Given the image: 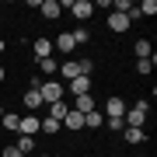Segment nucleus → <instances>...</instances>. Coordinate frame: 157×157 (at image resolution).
<instances>
[{
	"label": "nucleus",
	"instance_id": "f257e3e1",
	"mask_svg": "<svg viewBox=\"0 0 157 157\" xmlns=\"http://www.w3.org/2000/svg\"><path fill=\"white\" fill-rule=\"evenodd\" d=\"M91 70H94V59H63L56 73L63 77V84H70L73 77H91Z\"/></svg>",
	"mask_w": 157,
	"mask_h": 157
},
{
	"label": "nucleus",
	"instance_id": "f03ea898",
	"mask_svg": "<svg viewBox=\"0 0 157 157\" xmlns=\"http://www.w3.org/2000/svg\"><path fill=\"white\" fill-rule=\"evenodd\" d=\"M63 94H67V84H63V80H42V84H39V98H42V105L63 101Z\"/></svg>",
	"mask_w": 157,
	"mask_h": 157
},
{
	"label": "nucleus",
	"instance_id": "7ed1b4c3",
	"mask_svg": "<svg viewBox=\"0 0 157 157\" xmlns=\"http://www.w3.org/2000/svg\"><path fill=\"white\" fill-rule=\"evenodd\" d=\"M147 112H150V105H147V101H136L133 108H126L122 122H126V126H133V129H143V126H147Z\"/></svg>",
	"mask_w": 157,
	"mask_h": 157
},
{
	"label": "nucleus",
	"instance_id": "20e7f679",
	"mask_svg": "<svg viewBox=\"0 0 157 157\" xmlns=\"http://www.w3.org/2000/svg\"><path fill=\"white\" fill-rule=\"evenodd\" d=\"M67 11L77 17V21H91V17H94V4H91V0H70Z\"/></svg>",
	"mask_w": 157,
	"mask_h": 157
},
{
	"label": "nucleus",
	"instance_id": "39448f33",
	"mask_svg": "<svg viewBox=\"0 0 157 157\" xmlns=\"http://www.w3.org/2000/svg\"><path fill=\"white\" fill-rule=\"evenodd\" d=\"M105 119H122L126 115V101L119 98V94H108V101H105V112H101Z\"/></svg>",
	"mask_w": 157,
	"mask_h": 157
},
{
	"label": "nucleus",
	"instance_id": "423d86ee",
	"mask_svg": "<svg viewBox=\"0 0 157 157\" xmlns=\"http://www.w3.org/2000/svg\"><path fill=\"white\" fill-rule=\"evenodd\" d=\"M73 49H77V42H73L70 32H63V35H56V39H52V52H59V56H70Z\"/></svg>",
	"mask_w": 157,
	"mask_h": 157
},
{
	"label": "nucleus",
	"instance_id": "0eeeda50",
	"mask_svg": "<svg viewBox=\"0 0 157 157\" xmlns=\"http://www.w3.org/2000/svg\"><path fill=\"white\" fill-rule=\"evenodd\" d=\"M17 136H39V115H35V112L21 115V126H17Z\"/></svg>",
	"mask_w": 157,
	"mask_h": 157
},
{
	"label": "nucleus",
	"instance_id": "6e6552de",
	"mask_svg": "<svg viewBox=\"0 0 157 157\" xmlns=\"http://www.w3.org/2000/svg\"><path fill=\"white\" fill-rule=\"evenodd\" d=\"M67 87H70V94H73V98H80V94H91L94 80H91V77H73V80H70Z\"/></svg>",
	"mask_w": 157,
	"mask_h": 157
},
{
	"label": "nucleus",
	"instance_id": "1a4fd4ad",
	"mask_svg": "<svg viewBox=\"0 0 157 157\" xmlns=\"http://www.w3.org/2000/svg\"><path fill=\"white\" fill-rule=\"evenodd\" d=\"M39 14L45 17V21H56V17L63 14V7H59V0H42V4H39Z\"/></svg>",
	"mask_w": 157,
	"mask_h": 157
},
{
	"label": "nucleus",
	"instance_id": "9d476101",
	"mask_svg": "<svg viewBox=\"0 0 157 157\" xmlns=\"http://www.w3.org/2000/svg\"><path fill=\"white\" fill-rule=\"evenodd\" d=\"M108 32H115V35L129 32V17H126V14H119V11H112V14H108Z\"/></svg>",
	"mask_w": 157,
	"mask_h": 157
},
{
	"label": "nucleus",
	"instance_id": "9b49d317",
	"mask_svg": "<svg viewBox=\"0 0 157 157\" xmlns=\"http://www.w3.org/2000/svg\"><path fill=\"white\" fill-rule=\"evenodd\" d=\"M59 126H67L70 133H77V129H84V115H80V112H73V108H70V112L63 115V122H59Z\"/></svg>",
	"mask_w": 157,
	"mask_h": 157
},
{
	"label": "nucleus",
	"instance_id": "f8f14e48",
	"mask_svg": "<svg viewBox=\"0 0 157 157\" xmlns=\"http://www.w3.org/2000/svg\"><path fill=\"white\" fill-rule=\"evenodd\" d=\"M94 98L91 94H80V98H73V112H80V115H87V112H94Z\"/></svg>",
	"mask_w": 157,
	"mask_h": 157
},
{
	"label": "nucleus",
	"instance_id": "ddd939ff",
	"mask_svg": "<svg viewBox=\"0 0 157 157\" xmlns=\"http://www.w3.org/2000/svg\"><path fill=\"white\" fill-rule=\"evenodd\" d=\"M52 56V39H35V59H49Z\"/></svg>",
	"mask_w": 157,
	"mask_h": 157
},
{
	"label": "nucleus",
	"instance_id": "4468645a",
	"mask_svg": "<svg viewBox=\"0 0 157 157\" xmlns=\"http://www.w3.org/2000/svg\"><path fill=\"white\" fill-rule=\"evenodd\" d=\"M21 105L25 108H28V112H39V105H42V98H39V91H25V94H21Z\"/></svg>",
	"mask_w": 157,
	"mask_h": 157
},
{
	"label": "nucleus",
	"instance_id": "2eb2a0df",
	"mask_svg": "<svg viewBox=\"0 0 157 157\" xmlns=\"http://www.w3.org/2000/svg\"><path fill=\"white\" fill-rule=\"evenodd\" d=\"M136 59H154V45H150V39H136Z\"/></svg>",
	"mask_w": 157,
	"mask_h": 157
},
{
	"label": "nucleus",
	"instance_id": "dca6fc26",
	"mask_svg": "<svg viewBox=\"0 0 157 157\" xmlns=\"http://www.w3.org/2000/svg\"><path fill=\"white\" fill-rule=\"evenodd\" d=\"M67 112H70L67 98H63V101H52V105H49V119H56V122H63V115H67Z\"/></svg>",
	"mask_w": 157,
	"mask_h": 157
},
{
	"label": "nucleus",
	"instance_id": "f3484780",
	"mask_svg": "<svg viewBox=\"0 0 157 157\" xmlns=\"http://www.w3.org/2000/svg\"><path fill=\"white\" fill-rule=\"evenodd\" d=\"M59 122H56V119H49V115H45V119H39V133H45V136H56L59 133Z\"/></svg>",
	"mask_w": 157,
	"mask_h": 157
},
{
	"label": "nucleus",
	"instance_id": "a211bd4d",
	"mask_svg": "<svg viewBox=\"0 0 157 157\" xmlns=\"http://www.w3.org/2000/svg\"><path fill=\"white\" fill-rule=\"evenodd\" d=\"M84 126H87V129H101V126H105V115H101V108H94V112H87V115H84Z\"/></svg>",
	"mask_w": 157,
	"mask_h": 157
},
{
	"label": "nucleus",
	"instance_id": "6ab92c4d",
	"mask_svg": "<svg viewBox=\"0 0 157 157\" xmlns=\"http://www.w3.org/2000/svg\"><path fill=\"white\" fill-rule=\"evenodd\" d=\"M59 70V59L49 56V59H39V73H45V77H52V73Z\"/></svg>",
	"mask_w": 157,
	"mask_h": 157
},
{
	"label": "nucleus",
	"instance_id": "aec40b11",
	"mask_svg": "<svg viewBox=\"0 0 157 157\" xmlns=\"http://www.w3.org/2000/svg\"><path fill=\"white\" fill-rule=\"evenodd\" d=\"M35 143H39V140H35V136H17V150H21V154H35Z\"/></svg>",
	"mask_w": 157,
	"mask_h": 157
},
{
	"label": "nucleus",
	"instance_id": "412c9836",
	"mask_svg": "<svg viewBox=\"0 0 157 157\" xmlns=\"http://www.w3.org/2000/svg\"><path fill=\"white\" fill-rule=\"evenodd\" d=\"M0 126H4V129H11V133H17V126H21V115H14V112H4Z\"/></svg>",
	"mask_w": 157,
	"mask_h": 157
},
{
	"label": "nucleus",
	"instance_id": "4be33fe9",
	"mask_svg": "<svg viewBox=\"0 0 157 157\" xmlns=\"http://www.w3.org/2000/svg\"><path fill=\"white\" fill-rule=\"evenodd\" d=\"M136 11H140V17H154L157 14V0H143V4H136Z\"/></svg>",
	"mask_w": 157,
	"mask_h": 157
},
{
	"label": "nucleus",
	"instance_id": "5701e85b",
	"mask_svg": "<svg viewBox=\"0 0 157 157\" xmlns=\"http://www.w3.org/2000/svg\"><path fill=\"white\" fill-rule=\"evenodd\" d=\"M143 140H147V133H143V129L126 126V143H143Z\"/></svg>",
	"mask_w": 157,
	"mask_h": 157
},
{
	"label": "nucleus",
	"instance_id": "b1692460",
	"mask_svg": "<svg viewBox=\"0 0 157 157\" xmlns=\"http://www.w3.org/2000/svg\"><path fill=\"white\" fill-rule=\"evenodd\" d=\"M154 63H157V52H154V59H136V73H143V77H147V73L154 70Z\"/></svg>",
	"mask_w": 157,
	"mask_h": 157
},
{
	"label": "nucleus",
	"instance_id": "393cba45",
	"mask_svg": "<svg viewBox=\"0 0 157 157\" xmlns=\"http://www.w3.org/2000/svg\"><path fill=\"white\" fill-rule=\"evenodd\" d=\"M70 35H73V42H77V45L91 42V32H87V28H77V32H70Z\"/></svg>",
	"mask_w": 157,
	"mask_h": 157
},
{
	"label": "nucleus",
	"instance_id": "a878e982",
	"mask_svg": "<svg viewBox=\"0 0 157 157\" xmlns=\"http://www.w3.org/2000/svg\"><path fill=\"white\" fill-rule=\"evenodd\" d=\"M105 126H108V129H115V133H122V129H126L122 119H105Z\"/></svg>",
	"mask_w": 157,
	"mask_h": 157
},
{
	"label": "nucleus",
	"instance_id": "bb28decb",
	"mask_svg": "<svg viewBox=\"0 0 157 157\" xmlns=\"http://www.w3.org/2000/svg\"><path fill=\"white\" fill-rule=\"evenodd\" d=\"M0 157H25V154L17 150V147H4V154H0Z\"/></svg>",
	"mask_w": 157,
	"mask_h": 157
},
{
	"label": "nucleus",
	"instance_id": "cd10ccee",
	"mask_svg": "<svg viewBox=\"0 0 157 157\" xmlns=\"http://www.w3.org/2000/svg\"><path fill=\"white\" fill-rule=\"evenodd\" d=\"M4 80H7V70H4V63H0V84H4Z\"/></svg>",
	"mask_w": 157,
	"mask_h": 157
},
{
	"label": "nucleus",
	"instance_id": "c85d7f7f",
	"mask_svg": "<svg viewBox=\"0 0 157 157\" xmlns=\"http://www.w3.org/2000/svg\"><path fill=\"white\" fill-rule=\"evenodd\" d=\"M0 52H7V42H4V39H0Z\"/></svg>",
	"mask_w": 157,
	"mask_h": 157
},
{
	"label": "nucleus",
	"instance_id": "c756f323",
	"mask_svg": "<svg viewBox=\"0 0 157 157\" xmlns=\"http://www.w3.org/2000/svg\"><path fill=\"white\" fill-rule=\"evenodd\" d=\"M0 119H4V105H0Z\"/></svg>",
	"mask_w": 157,
	"mask_h": 157
},
{
	"label": "nucleus",
	"instance_id": "7c9ffc66",
	"mask_svg": "<svg viewBox=\"0 0 157 157\" xmlns=\"http://www.w3.org/2000/svg\"><path fill=\"white\" fill-rule=\"evenodd\" d=\"M25 157H35V154H25Z\"/></svg>",
	"mask_w": 157,
	"mask_h": 157
},
{
	"label": "nucleus",
	"instance_id": "2f4dec72",
	"mask_svg": "<svg viewBox=\"0 0 157 157\" xmlns=\"http://www.w3.org/2000/svg\"><path fill=\"white\" fill-rule=\"evenodd\" d=\"M39 157H49V154H39Z\"/></svg>",
	"mask_w": 157,
	"mask_h": 157
}]
</instances>
